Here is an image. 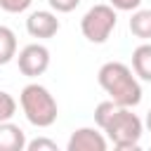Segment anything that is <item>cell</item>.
Segmentation results:
<instances>
[{"mask_svg": "<svg viewBox=\"0 0 151 151\" xmlns=\"http://www.w3.org/2000/svg\"><path fill=\"white\" fill-rule=\"evenodd\" d=\"M97 80L101 85V90L118 104V106H137L142 101V85L137 80V76H132V68L125 66L123 61H106L99 73Z\"/></svg>", "mask_w": 151, "mask_h": 151, "instance_id": "obj_1", "label": "cell"}, {"mask_svg": "<svg viewBox=\"0 0 151 151\" xmlns=\"http://www.w3.org/2000/svg\"><path fill=\"white\" fill-rule=\"evenodd\" d=\"M116 12H118V9L111 7V5H94V7H90V9L83 14V19H80V31H83V35H85L90 42H94V45L106 42V40L111 38L116 24H118V14H116Z\"/></svg>", "mask_w": 151, "mask_h": 151, "instance_id": "obj_4", "label": "cell"}, {"mask_svg": "<svg viewBox=\"0 0 151 151\" xmlns=\"http://www.w3.org/2000/svg\"><path fill=\"white\" fill-rule=\"evenodd\" d=\"M17 57V35L9 26H0V66Z\"/></svg>", "mask_w": 151, "mask_h": 151, "instance_id": "obj_11", "label": "cell"}, {"mask_svg": "<svg viewBox=\"0 0 151 151\" xmlns=\"http://www.w3.org/2000/svg\"><path fill=\"white\" fill-rule=\"evenodd\" d=\"M26 144V132L19 125H14L12 120L0 123V151H24Z\"/></svg>", "mask_w": 151, "mask_h": 151, "instance_id": "obj_8", "label": "cell"}, {"mask_svg": "<svg viewBox=\"0 0 151 151\" xmlns=\"http://www.w3.org/2000/svg\"><path fill=\"white\" fill-rule=\"evenodd\" d=\"M59 19L54 12H47V9H38V12H31L28 19H26V31L31 38H52L57 35L59 31Z\"/></svg>", "mask_w": 151, "mask_h": 151, "instance_id": "obj_7", "label": "cell"}, {"mask_svg": "<svg viewBox=\"0 0 151 151\" xmlns=\"http://www.w3.org/2000/svg\"><path fill=\"white\" fill-rule=\"evenodd\" d=\"M17 64H19V71L28 78H35V76H42L47 68H50V50L45 45H38V42H31L26 45L19 57H17Z\"/></svg>", "mask_w": 151, "mask_h": 151, "instance_id": "obj_5", "label": "cell"}, {"mask_svg": "<svg viewBox=\"0 0 151 151\" xmlns=\"http://www.w3.org/2000/svg\"><path fill=\"white\" fill-rule=\"evenodd\" d=\"M33 0H0V9L9 12V14H21L31 7Z\"/></svg>", "mask_w": 151, "mask_h": 151, "instance_id": "obj_14", "label": "cell"}, {"mask_svg": "<svg viewBox=\"0 0 151 151\" xmlns=\"http://www.w3.org/2000/svg\"><path fill=\"white\" fill-rule=\"evenodd\" d=\"M106 146L109 139L94 127H78L66 144L68 151H106Z\"/></svg>", "mask_w": 151, "mask_h": 151, "instance_id": "obj_6", "label": "cell"}, {"mask_svg": "<svg viewBox=\"0 0 151 151\" xmlns=\"http://www.w3.org/2000/svg\"><path fill=\"white\" fill-rule=\"evenodd\" d=\"M17 113V101L9 92L0 90V123L2 120H12V116Z\"/></svg>", "mask_w": 151, "mask_h": 151, "instance_id": "obj_13", "label": "cell"}, {"mask_svg": "<svg viewBox=\"0 0 151 151\" xmlns=\"http://www.w3.org/2000/svg\"><path fill=\"white\" fill-rule=\"evenodd\" d=\"M132 71L137 78L151 83V42H142L132 52Z\"/></svg>", "mask_w": 151, "mask_h": 151, "instance_id": "obj_9", "label": "cell"}, {"mask_svg": "<svg viewBox=\"0 0 151 151\" xmlns=\"http://www.w3.org/2000/svg\"><path fill=\"white\" fill-rule=\"evenodd\" d=\"M111 7H116L118 12H132V9H139L142 0H109Z\"/></svg>", "mask_w": 151, "mask_h": 151, "instance_id": "obj_17", "label": "cell"}, {"mask_svg": "<svg viewBox=\"0 0 151 151\" xmlns=\"http://www.w3.org/2000/svg\"><path fill=\"white\" fill-rule=\"evenodd\" d=\"M130 33L139 40H151V9H134L132 12Z\"/></svg>", "mask_w": 151, "mask_h": 151, "instance_id": "obj_10", "label": "cell"}, {"mask_svg": "<svg viewBox=\"0 0 151 151\" xmlns=\"http://www.w3.org/2000/svg\"><path fill=\"white\" fill-rule=\"evenodd\" d=\"M144 125H146V130L151 132V109L146 111V118H144Z\"/></svg>", "mask_w": 151, "mask_h": 151, "instance_id": "obj_18", "label": "cell"}, {"mask_svg": "<svg viewBox=\"0 0 151 151\" xmlns=\"http://www.w3.org/2000/svg\"><path fill=\"white\" fill-rule=\"evenodd\" d=\"M19 104H21L26 120L35 127H50V125H54V120L59 116L57 99L40 83H28L19 94Z\"/></svg>", "mask_w": 151, "mask_h": 151, "instance_id": "obj_2", "label": "cell"}, {"mask_svg": "<svg viewBox=\"0 0 151 151\" xmlns=\"http://www.w3.org/2000/svg\"><path fill=\"white\" fill-rule=\"evenodd\" d=\"M118 109V104L113 101V99H109V101H101V104H97V109H94V123L99 125V130L106 125V120L113 116V111Z\"/></svg>", "mask_w": 151, "mask_h": 151, "instance_id": "obj_12", "label": "cell"}, {"mask_svg": "<svg viewBox=\"0 0 151 151\" xmlns=\"http://www.w3.org/2000/svg\"><path fill=\"white\" fill-rule=\"evenodd\" d=\"M50 2V7L54 9V12H59V14H68V12H73L78 5H80V0H47Z\"/></svg>", "mask_w": 151, "mask_h": 151, "instance_id": "obj_16", "label": "cell"}, {"mask_svg": "<svg viewBox=\"0 0 151 151\" xmlns=\"http://www.w3.org/2000/svg\"><path fill=\"white\" fill-rule=\"evenodd\" d=\"M26 149H28V151H57V142H52V139H47V137H38V139L28 142Z\"/></svg>", "mask_w": 151, "mask_h": 151, "instance_id": "obj_15", "label": "cell"}, {"mask_svg": "<svg viewBox=\"0 0 151 151\" xmlns=\"http://www.w3.org/2000/svg\"><path fill=\"white\" fill-rule=\"evenodd\" d=\"M101 132L116 149L132 151V149H139V139L144 134V123L137 113L130 111V106H118L113 111V116L106 120V125L101 127Z\"/></svg>", "mask_w": 151, "mask_h": 151, "instance_id": "obj_3", "label": "cell"}]
</instances>
